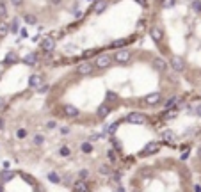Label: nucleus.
<instances>
[{
	"label": "nucleus",
	"mask_w": 201,
	"mask_h": 192,
	"mask_svg": "<svg viewBox=\"0 0 201 192\" xmlns=\"http://www.w3.org/2000/svg\"><path fill=\"white\" fill-rule=\"evenodd\" d=\"M160 148H162V144H160L158 141H150L148 144H144V148L141 149V155L143 156H151V155H155V153H158Z\"/></svg>",
	"instance_id": "obj_1"
},
{
	"label": "nucleus",
	"mask_w": 201,
	"mask_h": 192,
	"mask_svg": "<svg viewBox=\"0 0 201 192\" xmlns=\"http://www.w3.org/2000/svg\"><path fill=\"white\" fill-rule=\"evenodd\" d=\"M112 62H114V61H112V55H109V53H100V55L94 59V68H98V70H107Z\"/></svg>",
	"instance_id": "obj_2"
},
{
	"label": "nucleus",
	"mask_w": 201,
	"mask_h": 192,
	"mask_svg": "<svg viewBox=\"0 0 201 192\" xmlns=\"http://www.w3.org/2000/svg\"><path fill=\"white\" fill-rule=\"evenodd\" d=\"M112 61L118 64H126L132 61V53H130L126 48H121V50H118L114 55H112Z\"/></svg>",
	"instance_id": "obj_3"
},
{
	"label": "nucleus",
	"mask_w": 201,
	"mask_h": 192,
	"mask_svg": "<svg viewBox=\"0 0 201 192\" xmlns=\"http://www.w3.org/2000/svg\"><path fill=\"white\" fill-rule=\"evenodd\" d=\"M169 68H171L173 71H176V73H182V71L185 70V61H183V57L171 55V59H169Z\"/></svg>",
	"instance_id": "obj_4"
},
{
	"label": "nucleus",
	"mask_w": 201,
	"mask_h": 192,
	"mask_svg": "<svg viewBox=\"0 0 201 192\" xmlns=\"http://www.w3.org/2000/svg\"><path fill=\"white\" fill-rule=\"evenodd\" d=\"M93 71H94V68L89 61H84V62H80L77 66V73L80 77H89V75H93Z\"/></svg>",
	"instance_id": "obj_5"
},
{
	"label": "nucleus",
	"mask_w": 201,
	"mask_h": 192,
	"mask_svg": "<svg viewBox=\"0 0 201 192\" xmlns=\"http://www.w3.org/2000/svg\"><path fill=\"white\" fill-rule=\"evenodd\" d=\"M160 101H162V92H158V91L150 92L148 96H144V103L148 107H155V105H158Z\"/></svg>",
	"instance_id": "obj_6"
},
{
	"label": "nucleus",
	"mask_w": 201,
	"mask_h": 192,
	"mask_svg": "<svg viewBox=\"0 0 201 192\" xmlns=\"http://www.w3.org/2000/svg\"><path fill=\"white\" fill-rule=\"evenodd\" d=\"M126 121H128L130 125H144L146 123V116L141 112H130L128 116H126Z\"/></svg>",
	"instance_id": "obj_7"
},
{
	"label": "nucleus",
	"mask_w": 201,
	"mask_h": 192,
	"mask_svg": "<svg viewBox=\"0 0 201 192\" xmlns=\"http://www.w3.org/2000/svg\"><path fill=\"white\" fill-rule=\"evenodd\" d=\"M160 139L165 142V144H169V146H174V139H176V134L173 132V130H162L160 132Z\"/></svg>",
	"instance_id": "obj_8"
},
{
	"label": "nucleus",
	"mask_w": 201,
	"mask_h": 192,
	"mask_svg": "<svg viewBox=\"0 0 201 192\" xmlns=\"http://www.w3.org/2000/svg\"><path fill=\"white\" fill-rule=\"evenodd\" d=\"M151 66H153V70H155V71L165 73V71H167V66H169V64L165 62L164 59H160V57H155V59H153V62H151Z\"/></svg>",
	"instance_id": "obj_9"
},
{
	"label": "nucleus",
	"mask_w": 201,
	"mask_h": 192,
	"mask_svg": "<svg viewBox=\"0 0 201 192\" xmlns=\"http://www.w3.org/2000/svg\"><path fill=\"white\" fill-rule=\"evenodd\" d=\"M41 48H43L45 53L53 52V48H55V39L53 37H45L43 41H41Z\"/></svg>",
	"instance_id": "obj_10"
},
{
	"label": "nucleus",
	"mask_w": 201,
	"mask_h": 192,
	"mask_svg": "<svg viewBox=\"0 0 201 192\" xmlns=\"http://www.w3.org/2000/svg\"><path fill=\"white\" fill-rule=\"evenodd\" d=\"M89 187H87V181L86 180H77L71 183V192H87Z\"/></svg>",
	"instance_id": "obj_11"
},
{
	"label": "nucleus",
	"mask_w": 201,
	"mask_h": 192,
	"mask_svg": "<svg viewBox=\"0 0 201 192\" xmlns=\"http://www.w3.org/2000/svg\"><path fill=\"white\" fill-rule=\"evenodd\" d=\"M41 84H43V77H41L39 73H34V75H30V77H29V87H30V89L36 91Z\"/></svg>",
	"instance_id": "obj_12"
},
{
	"label": "nucleus",
	"mask_w": 201,
	"mask_h": 192,
	"mask_svg": "<svg viewBox=\"0 0 201 192\" xmlns=\"http://www.w3.org/2000/svg\"><path fill=\"white\" fill-rule=\"evenodd\" d=\"M18 62H20V55L16 52H9L7 55H6V59L2 61L4 66H11V64H18Z\"/></svg>",
	"instance_id": "obj_13"
},
{
	"label": "nucleus",
	"mask_w": 201,
	"mask_h": 192,
	"mask_svg": "<svg viewBox=\"0 0 201 192\" xmlns=\"http://www.w3.org/2000/svg\"><path fill=\"white\" fill-rule=\"evenodd\" d=\"M62 114H64L66 117H79V109L75 105H64V110H62Z\"/></svg>",
	"instance_id": "obj_14"
},
{
	"label": "nucleus",
	"mask_w": 201,
	"mask_h": 192,
	"mask_svg": "<svg viewBox=\"0 0 201 192\" xmlns=\"http://www.w3.org/2000/svg\"><path fill=\"white\" fill-rule=\"evenodd\" d=\"M46 180H48L50 183H53V185H59V183H62V176H61L59 173H55V171H50V173L46 174Z\"/></svg>",
	"instance_id": "obj_15"
},
{
	"label": "nucleus",
	"mask_w": 201,
	"mask_h": 192,
	"mask_svg": "<svg viewBox=\"0 0 201 192\" xmlns=\"http://www.w3.org/2000/svg\"><path fill=\"white\" fill-rule=\"evenodd\" d=\"M96 110H98V117H101V119H105V117H107L109 114L112 112V110H110V107L107 105V103H101V105H98V109H96Z\"/></svg>",
	"instance_id": "obj_16"
},
{
	"label": "nucleus",
	"mask_w": 201,
	"mask_h": 192,
	"mask_svg": "<svg viewBox=\"0 0 201 192\" xmlns=\"http://www.w3.org/2000/svg\"><path fill=\"white\" fill-rule=\"evenodd\" d=\"M150 36H151V39L155 43H158V41H162V28L160 27H151L150 28Z\"/></svg>",
	"instance_id": "obj_17"
},
{
	"label": "nucleus",
	"mask_w": 201,
	"mask_h": 192,
	"mask_svg": "<svg viewBox=\"0 0 201 192\" xmlns=\"http://www.w3.org/2000/svg\"><path fill=\"white\" fill-rule=\"evenodd\" d=\"M178 101H180L178 96H169V98L165 100V103H164L165 110H171V109H174V107L178 105Z\"/></svg>",
	"instance_id": "obj_18"
},
{
	"label": "nucleus",
	"mask_w": 201,
	"mask_h": 192,
	"mask_svg": "<svg viewBox=\"0 0 201 192\" xmlns=\"http://www.w3.org/2000/svg\"><path fill=\"white\" fill-rule=\"evenodd\" d=\"M22 61H23V64H27V66H36L37 57H36V53H27Z\"/></svg>",
	"instance_id": "obj_19"
},
{
	"label": "nucleus",
	"mask_w": 201,
	"mask_h": 192,
	"mask_svg": "<svg viewBox=\"0 0 201 192\" xmlns=\"http://www.w3.org/2000/svg\"><path fill=\"white\" fill-rule=\"evenodd\" d=\"M107 0H96L93 6V11L94 13H101V11H105V7H107Z\"/></svg>",
	"instance_id": "obj_20"
},
{
	"label": "nucleus",
	"mask_w": 201,
	"mask_h": 192,
	"mask_svg": "<svg viewBox=\"0 0 201 192\" xmlns=\"http://www.w3.org/2000/svg\"><path fill=\"white\" fill-rule=\"evenodd\" d=\"M93 142H89V141H84L82 144H80V151L84 153V155H89V153H93Z\"/></svg>",
	"instance_id": "obj_21"
},
{
	"label": "nucleus",
	"mask_w": 201,
	"mask_h": 192,
	"mask_svg": "<svg viewBox=\"0 0 201 192\" xmlns=\"http://www.w3.org/2000/svg\"><path fill=\"white\" fill-rule=\"evenodd\" d=\"M71 148L70 146H66V144H62L61 148H59V156H62V158H70L71 156Z\"/></svg>",
	"instance_id": "obj_22"
},
{
	"label": "nucleus",
	"mask_w": 201,
	"mask_h": 192,
	"mask_svg": "<svg viewBox=\"0 0 201 192\" xmlns=\"http://www.w3.org/2000/svg\"><path fill=\"white\" fill-rule=\"evenodd\" d=\"M9 32H13L15 36L20 32V20H18V18H15V20L9 23Z\"/></svg>",
	"instance_id": "obj_23"
},
{
	"label": "nucleus",
	"mask_w": 201,
	"mask_h": 192,
	"mask_svg": "<svg viewBox=\"0 0 201 192\" xmlns=\"http://www.w3.org/2000/svg\"><path fill=\"white\" fill-rule=\"evenodd\" d=\"M118 128H119V123L116 121V123H110V125H107V130H105V134L107 135H112L114 137L116 132H118Z\"/></svg>",
	"instance_id": "obj_24"
},
{
	"label": "nucleus",
	"mask_w": 201,
	"mask_h": 192,
	"mask_svg": "<svg viewBox=\"0 0 201 192\" xmlns=\"http://www.w3.org/2000/svg\"><path fill=\"white\" fill-rule=\"evenodd\" d=\"M15 178V173H11V171H4V173H0V183H6L9 180H13Z\"/></svg>",
	"instance_id": "obj_25"
},
{
	"label": "nucleus",
	"mask_w": 201,
	"mask_h": 192,
	"mask_svg": "<svg viewBox=\"0 0 201 192\" xmlns=\"http://www.w3.org/2000/svg\"><path fill=\"white\" fill-rule=\"evenodd\" d=\"M9 34V23L6 21H0V39H4Z\"/></svg>",
	"instance_id": "obj_26"
},
{
	"label": "nucleus",
	"mask_w": 201,
	"mask_h": 192,
	"mask_svg": "<svg viewBox=\"0 0 201 192\" xmlns=\"http://www.w3.org/2000/svg\"><path fill=\"white\" fill-rule=\"evenodd\" d=\"M130 41H132V39H128V37H125V39H118V41H112V46H114V48H119V50H121L123 46H125V45H128Z\"/></svg>",
	"instance_id": "obj_27"
},
{
	"label": "nucleus",
	"mask_w": 201,
	"mask_h": 192,
	"mask_svg": "<svg viewBox=\"0 0 201 192\" xmlns=\"http://www.w3.org/2000/svg\"><path fill=\"white\" fill-rule=\"evenodd\" d=\"M25 23H27V25H36V23H37L36 14H30V13H27V14H25Z\"/></svg>",
	"instance_id": "obj_28"
},
{
	"label": "nucleus",
	"mask_w": 201,
	"mask_h": 192,
	"mask_svg": "<svg viewBox=\"0 0 201 192\" xmlns=\"http://www.w3.org/2000/svg\"><path fill=\"white\" fill-rule=\"evenodd\" d=\"M32 144H36V146H43L45 144V137L43 135H34V137H32Z\"/></svg>",
	"instance_id": "obj_29"
},
{
	"label": "nucleus",
	"mask_w": 201,
	"mask_h": 192,
	"mask_svg": "<svg viewBox=\"0 0 201 192\" xmlns=\"http://www.w3.org/2000/svg\"><path fill=\"white\" fill-rule=\"evenodd\" d=\"M105 132H101V134H93L89 137V142H96V141H101V139H105Z\"/></svg>",
	"instance_id": "obj_30"
},
{
	"label": "nucleus",
	"mask_w": 201,
	"mask_h": 192,
	"mask_svg": "<svg viewBox=\"0 0 201 192\" xmlns=\"http://www.w3.org/2000/svg\"><path fill=\"white\" fill-rule=\"evenodd\" d=\"M174 4H176V0H162V2H160V7H162V9H171Z\"/></svg>",
	"instance_id": "obj_31"
},
{
	"label": "nucleus",
	"mask_w": 201,
	"mask_h": 192,
	"mask_svg": "<svg viewBox=\"0 0 201 192\" xmlns=\"http://www.w3.org/2000/svg\"><path fill=\"white\" fill-rule=\"evenodd\" d=\"M45 128H46V130H55V128H57V121L55 119L45 121Z\"/></svg>",
	"instance_id": "obj_32"
},
{
	"label": "nucleus",
	"mask_w": 201,
	"mask_h": 192,
	"mask_svg": "<svg viewBox=\"0 0 201 192\" xmlns=\"http://www.w3.org/2000/svg\"><path fill=\"white\" fill-rule=\"evenodd\" d=\"M27 135H29V132H27L25 128H18V130H16V139H25Z\"/></svg>",
	"instance_id": "obj_33"
},
{
	"label": "nucleus",
	"mask_w": 201,
	"mask_h": 192,
	"mask_svg": "<svg viewBox=\"0 0 201 192\" xmlns=\"http://www.w3.org/2000/svg\"><path fill=\"white\" fill-rule=\"evenodd\" d=\"M89 178V169H80L79 171V180H86Z\"/></svg>",
	"instance_id": "obj_34"
},
{
	"label": "nucleus",
	"mask_w": 201,
	"mask_h": 192,
	"mask_svg": "<svg viewBox=\"0 0 201 192\" xmlns=\"http://www.w3.org/2000/svg\"><path fill=\"white\" fill-rule=\"evenodd\" d=\"M192 9L196 13H201V0H192Z\"/></svg>",
	"instance_id": "obj_35"
},
{
	"label": "nucleus",
	"mask_w": 201,
	"mask_h": 192,
	"mask_svg": "<svg viewBox=\"0 0 201 192\" xmlns=\"http://www.w3.org/2000/svg\"><path fill=\"white\" fill-rule=\"evenodd\" d=\"M107 156H109V160H110L112 164H116V160H118V155H116V151H112V149H110V151H107Z\"/></svg>",
	"instance_id": "obj_36"
},
{
	"label": "nucleus",
	"mask_w": 201,
	"mask_h": 192,
	"mask_svg": "<svg viewBox=\"0 0 201 192\" xmlns=\"http://www.w3.org/2000/svg\"><path fill=\"white\" fill-rule=\"evenodd\" d=\"M48 89H50V85H48V84H41V85L36 89V91H37V92H48Z\"/></svg>",
	"instance_id": "obj_37"
},
{
	"label": "nucleus",
	"mask_w": 201,
	"mask_h": 192,
	"mask_svg": "<svg viewBox=\"0 0 201 192\" xmlns=\"http://www.w3.org/2000/svg\"><path fill=\"white\" fill-rule=\"evenodd\" d=\"M98 173H100V174H109L110 169H109V165H100V167H98Z\"/></svg>",
	"instance_id": "obj_38"
},
{
	"label": "nucleus",
	"mask_w": 201,
	"mask_h": 192,
	"mask_svg": "<svg viewBox=\"0 0 201 192\" xmlns=\"http://www.w3.org/2000/svg\"><path fill=\"white\" fill-rule=\"evenodd\" d=\"M107 101H109V103H112V101H118V96H116L114 92H107Z\"/></svg>",
	"instance_id": "obj_39"
},
{
	"label": "nucleus",
	"mask_w": 201,
	"mask_h": 192,
	"mask_svg": "<svg viewBox=\"0 0 201 192\" xmlns=\"http://www.w3.org/2000/svg\"><path fill=\"white\" fill-rule=\"evenodd\" d=\"M62 181H64L66 185H71L73 183V176L71 174H66V176H62Z\"/></svg>",
	"instance_id": "obj_40"
},
{
	"label": "nucleus",
	"mask_w": 201,
	"mask_h": 192,
	"mask_svg": "<svg viewBox=\"0 0 201 192\" xmlns=\"http://www.w3.org/2000/svg\"><path fill=\"white\" fill-rule=\"evenodd\" d=\"M70 132H71L70 126H61V128H59V134H61V135H68Z\"/></svg>",
	"instance_id": "obj_41"
},
{
	"label": "nucleus",
	"mask_w": 201,
	"mask_h": 192,
	"mask_svg": "<svg viewBox=\"0 0 201 192\" xmlns=\"http://www.w3.org/2000/svg\"><path fill=\"white\" fill-rule=\"evenodd\" d=\"M6 13H7V11H6V4H4V2H0V18H4V16H6Z\"/></svg>",
	"instance_id": "obj_42"
},
{
	"label": "nucleus",
	"mask_w": 201,
	"mask_h": 192,
	"mask_svg": "<svg viewBox=\"0 0 201 192\" xmlns=\"http://www.w3.org/2000/svg\"><path fill=\"white\" fill-rule=\"evenodd\" d=\"M194 112H196V116H199V117H201V101L194 105Z\"/></svg>",
	"instance_id": "obj_43"
},
{
	"label": "nucleus",
	"mask_w": 201,
	"mask_h": 192,
	"mask_svg": "<svg viewBox=\"0 0 201 192\" xmlns=\"http://www.w3.org/2000/svg\"><path fill=\"white\" fill-rule=\"evenodd\" d=\"M11 4H13L15 7H20L23 4V0H11Z\"/></svg>",
	"instance_id": "obj_44"
},
{
	"label": "nucleus",
	"mask_w": 201,
	"mask_h": 192,
	"mask_svg": "<svg viewBox=\"0 0 201 192\" xmlns=\"http://www.w3.org/2000/svg\"><path fill=\"white\" fill-rule=\"evenodd\" d=\"M137 27H139V28L146 27V20H139V21H137Z\"/></svg>",
	"instance_id": "obj_45"
},
{
	"label": "nucleus",
	"mask_w": 201,
	"mask_h": 192,
	"mask_svg": "<svg viewBox=\"0 0 201 192\" xmlns=\"http://www.w3.org/2000/svg\"><path fill=\"white\" fill-rule=\"evenodd\" d=\"M119 178H121V173H114V174H112V180H114V181H119Z\"/></svg>",
	"instance_id": "obj_46"
},
{
	"label": "nucleus",
	"mask_w": 201,
	"mask_h": 192,
	"mask_svg": "<svg viewBox=\"0 0 201 192\" xmlns=\"http://www.w3.org/2000/svg\"><path fill=\"white\" fill-rule=\"evenodd\" d=\"M20 36H22V37H27V30H25V28H20Z\"/></svg>",
	"instance_id": "obj_47"
},
{
	"label": "nucleus",
	"mask_w": 201,
	"mask_h": 192,
	"mask_svg": "<svg viewBox=\"0 0 201 192\" xmlns=\"http://www.w3.org/2000/svg\"><path fill=\"white\" fill-rule=\"evenodd\" d=\"M4 105H6V100H4V98H0V107H4Z\"/></svg>",
	"instance_id": "obj_48"
},
{
	"label": "nucleus",
	"mask_w": 201,
	"mask_h": 192,
	"mask_svg": "<svg viewBox=\"0 0 201 192\" xmlns=\"http://www.w3.org/2000/svg\"><path fill=\"white\" fill-rule=\"evenodd\" d=\"M135 2H139L141 6H146V0H135Z\"/></svg>",
	"instance_id": "obj_49"
},
{
	"label": "nucleus",
	"mask_w": 201,
	"mask_h": 192,
	"mask_svg": "<svg viewBox=\"0 0 201 192\" xmlns=\"http://www.w3.org/2000/svg\"><path fill=\"white\" fill-rule=\"evenodd\" d=\"M196 192H201V185H196Z\"/></svg>",
	"instance_id": "obj_50"
},
{
	"label": "nucleus",
	"mask_w": 201,
	"mask_h": 192,
	"mask_svg": "<svg viewBox=\"0 0 201 192\" xmlns=\"http://www.w3.org/2000/svg\"><path fill=\"white\" fill-rule=\"evenodd\" d=\"M116 192H125V189H123V187H118V190Z\"/></svg>",
	"instance_id": "obj_51"
},
{
	"label": "nucleus",
	"mask_w": 201,
	"mask_h": 192,
	"mask_svg": "<svg viewBox=\"0 0 201 192\" xmlns=\"http://www.w3.org/2000/svg\"><path fill=\"white\" fill-rule=\"evenodd\" d=\"M4 128V119H0V130Z\"/></svg>",
	"instance_id": "obj_52"
},
{
	"label": "nucleus",
	"mask_w": 201,
	"mask_h": 192,
	"mask_svg": "<svg viewBox=\"0 0 201 192\" xmlns=\"http://www.w3.org/2000/svg\"><path fill=\"white\" fill-rule=\"evenodd\" d=\"M198 156H201V144H199V148H198Z\"/></svg>",
	"instance_id": "obj_53"
},
{
	"label": "nucleus",
	"mask_w": 201,
	"mask_h": 192,
	"mask_svg": "<svg viewBox=\"0 0 201 192\" xmlns=\"http://www.w3.org/2000/svg\"><path fill=\"white\" fill-rule=\"evenodd\" d=\"M52 4H59V2H61V0H50Z\"/></svg>",
	"instance_id": "obj_54"
}]
</instances>
